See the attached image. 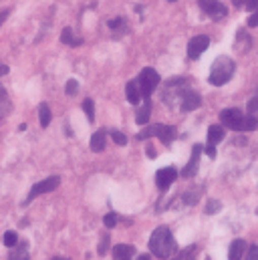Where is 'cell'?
I'll use <instances>...</instances> for the list:
<instances>
[{
  "label": "cell",
  "instance_id": "1",
  "mask_svg": "<svg viewBox=\"0 0 258 260\" xmlns=\"http://www.w3.org/2000/svg\"><path fill=\"white\" fill-rule=\"evenodd\" d=\"M149 250H151V254H155L162 260H170L178 252V244H176L170 228L159 226L153 230V234L149 238Z\"/></svg>",
  "mask_w": 258,
  "mask_h": 260
},
{
  "label": "cell",
  "instance_id": "2",
  "mask_svg": "<svg viewBox=\"0 0 258 260\" xmlns=\"http://www.w3.org/2000/svg\"><path fill=\"white\" fill-rule=\"evenodd\" d=\"M234 71H236L234 61H232L230 57L222 55V57H218V59L212 63L210 75H208V83L214 85V87H222V85H226V83L232 79Z\"/></svg>",
  "mask_w": 258,
  "mask_h": 260
},
{
  "label": "cell",
  "instance_id": "3",
  "mask_svg": "<svg viewBox=\"0 0 258 260\" xmlns=\"http://www.w3.org/2000/svg\"><path fill=\"white\" fill-rule=\"evenodd\" d=\"M176 135H178V129H176L174 125H162V123H157V125H149V127H145L143 131H139V133H137V139L157 137L162 143L170 145V143L176 139Z\"/></svg>",
  "mask_w": 258,
  "mask_h": 260
},
{
  "label": "cell",
  "instance_id": "4",
  "mask_svg": "<svg viewBox=\"0 0 258 260\" xmlns=\"http://www.w3.org/2000/svg\"><path fill=\"white\" fill-rule=\"evenodd\" d=\"M186 91H188V79H172L164 87V101L170 107H176L182 101Z\"/></svg>",
  "mask_w": 258,
  "mask_h": 260
},
{
  "label": "cell",
  "instance_id": "5",
  "mask_svg": "<svg viewBox=\"0 0 258 260\" xmlns=\"http://www.w3.org/2000/svg\"><path fill=\"white\" fill-rule=\"evenodd\" d=\"M157 85H159V75H157V71L151 69V67H145V69L139 73V89H141V95H143L145 99H149V97L153 95V91L157 89Z\"/></svg>",
  "mask_w": 258,
  "mask_h": 260
},
{
  "label": "cell",
  "instance_id": "6",
  "mask_svg": "<svg viewBox=\"0 0 258 260\" xmlns=\"http://www.w3.org/2000/svg\"><path fill=\"white\" fill-rule=\"evenodd\" d=\"M244 117H246V115H242V111L236 109V107H230V109L220 111V121H222V125H226L228 129H232V131H242V121H244Z\"/></svg>",
  "mask_w": 258,
  "mask_h": 260
},
{
  "label": "cell",
  "instance_id": "7",
  "mask_svg": "<svg viewBox=\"0 0 258 260\" xmlns=\"http://www.w3.org/2000/svg\"><path fill=\"white\" fill-rule=\"evenodd\" d=\"M198 6L202 8L204 14H208L214 20H222L228 16V8L218 0H198Z\"/></svg>",
  "mask_w": 258,
  "mask_h": 260
},
{
  "label": "cell",
  "instance_id": "8",
  "mask_svg": "<svg viewBox=\"0 0 258 260\" xmlns=\"http://www.w3.org/2000/svg\"><path fill=\"white\" fill-rule=\"evenodd\" d=\"M59 184H61V178H59V176H51V178H47V180H43V182L35 184V186L30 188V192H28V198H26V204H28L30 200L39 198V196L49 194V192L57 190V188H59Z\"/></svg>",
  "mask_w": 258,
  "mask_h": 260
},
{
  "label": "cell",
  "instance_id": "9",
  "mask_svg": "<svg viewBox=\"0 0 258 260\" xmlns=\"http://www.w3.org/2000/svg\"><path fill=\"white\" fill-rule=\"evenodd\" d=\"M208 47H210V37H206V35L194 37V39H190V43H188V57H190L192 61L200 59L202 53H204Z\"/></svg>",
  "mask_w": 258,
  "mask_h": 260
},
{
  "label": "cell",
  "instance_id": "10",
  "mask_svg": "<svg viewBox=\"0 0 258 260\" xmlns=\"http://www.w3.org/2000/svg\"><path fill=\"white\" fill-rule=\"evenodd\" d=\"M176 178H178L176 168H162V170H157V174H155V184H157V188H159L162 192H166V190L176 182Z\"/></svg>",
  "mask_w": 258,
  "mask_h": 260
},
{
  "label": "cell",
  "instance_id": "11",
  "mask_svg": "<svg viewBox=\"0 0 258 260\" xmlns=\"http://www.w3.org/2000/svg\"><path fill=\"white\" fill-rule=\"evenodd\" d=\"M204 147L202 145H194L192 155H190V161L186 164V168L182 170V178H192L194 174L198 172V164H200V155H202Z\"/></svg>",
  "mask_w": 258,
  "mask_h": 260
},
{
  "label": "cell",
  "instance_id": "12",
  "mask_svg": "<svg viewBox=\"0 0 258 260\" xmlns=\"http://www.w3.org/2000/svg\"><path fill=\"white\" fill-rule=\"evenodd\" d=\"M202 105V97L196 93V91H192V89H188L186 93H184V97H182V101H180V109L182 111H194V109H198Z\"/></svg>",
  "mask_w": 258,
  "mask_h": 260
},
{
  "label": "cell",
  "instance_id": "13",
  "mask_svg": "<svg viewBox=\"0 0 258 260\" xmlns=\"http://www.w3.org/2000/svg\"><path fill=\"white\" fill-rule=\"evenodd\" d=\"M135 248L131 244H117L113 246V258L115 260H133Z\"/></svg>",
  "mask_w": 258,
  "mask_h": 260
},
{
  "label": "cell",
  "instance_id": "14",
  "mask_svg": "<svg viewBox=\"0 0 258 260\" xmlns=\"http://www.w3.org/2000/svg\"><path fill=\"white\" fill-rule=\"evenodd\" d=\"M244 252H246V242H244L242 238H238V240H234V242L230 244L228 258H230V260H242Z\"/></svg>",
  "mask_w": 258,
  "mask_h": 260
},
{
  "label": "cell",
  "instance_id": "15",
  "mask_svg": "<svg viewBox=\"0 0 258 260\" xmlns=\"http://www.w3.org/2000/svg\"><path fill=\"white\" fill-rule=\"evenodd\" d=\"M125 97H127L129 103H133V105H137L139 101H141V89H139V85H137V81H129L127 87H125Z\"/></svg>",
  "mask_w": 258,
  "mask_h": 260
},
{
  "label": "cell",
  "instance_id": "16",
  "mask_svg": "<svg viewBox=\"0 0 258 260\" xmlns=\"http://www.w3.org/2000/svg\"><path fill=\"white\" fill-rule=\"evenodd\" d=\"M105 141H107V133H105V129H99L95 131L93 135H91V149L93 151H103L105 149Z\"/></svg>",
  "mask_w": 258,
  "mask_h": 260
},
{
  "label": "cell",
  "instance_id": "17",
  "mask_svg": "<svg viewBox=\"0 0 258 260\" xmlns=\"http://www.w3.org/2000/svg\"><path fill=\"white\" fill-rule=\"evenodd\" d=\"M149 117H151V103H149V99H145V105H141L135 113V121L139 125H145L149 121Z\"/></svg>",
  "mask_w": 258,
  "mask_h": 260
},
{
  "label": "cell",
  "instance_id": "18",
  "mask_svg": "<svg viewBox=\"0 0 258 260\" xmlns=\"http://www.w3.org/2000/svg\"><path fill=\"white\" fill-rule=\"evenodd\" d=\"M222 139H224V127L222 125H210V129H208V143L216 145Z\"/></svg>",
  "mask_w": 258,
  "mask_h": 260
},
{
  "label": "cell",
  "instance_id": "19",
  "mask_svg": "<svg viewBox=\"0 0 258 260\" xmlns=\"http://www.w3.org/2000/svg\"><path fill=\"white\" fill-rule=\"evenodd\" d=\"M61 43L69 45V47H79V45H83V39L75 37L73 30L67 26V28H63V32H61Z\"/></svg>",
  "mask_w": 258,
  "mask_h": 260
},
{
  "label": "cell",
  "instance_id": "20",
  "mask_svg": "<svg viewBox=\"0 0 258 260\" xmlns=\"http://www.w3.org/2000/svg\"><path fill=\"white\" fill-rule=\"evenodd\" d=\"M39 119H41V127H49L53 115H51V109H49L47 103H41V107H39Z\"/></svg>",
  "mask_w": 258,
  "mask_h": 260
},
{
  "label": "cell",
  "instance_id": "21",
  "mask_svg": "<svg viewBox=\"0 0 258 260\" xmlns=\"http://www.w3.org/2000/svg\"><path fill=\"white\" fill-rule=\"evenodd\" d=\"M14 248H16V250L8 256V260H30L28 258V252H26V244H24V242H22V244H16Z\"/></svg>",
  "mask_w": 258,
  "mask_h": 260
},
{
  "label": "cell",
  "instance_id": "22",
  "mask_svg": "<svg viewBox=\"0 0 258 260\" xmlns=\"http://www.w3.org/2000/svg\"><path fill=\"white\" fill-rule=\"evenodd\" d=\"M10 111V101H8V95L4 91V87L0 85V119Z\"/></svg>",
  "mask_w": 258,
  "mask_h": 260
},
{
  "label": "cell",
  "instance_id": "23",
  "mask_svg": "<svg viewBox=\"0 0 258 260\" xmlns=\"http://www.w3.org/2000/svg\"><path fill=\"white\" fill-rule=\"evenodd\" d=\"M107 24H109V28H111V30H115V32H119V35H123V32L127 30L125 18H111Z\"/></svg>",
  "mask_w": 258,
  "mask_h": 260
},
{
  "label": "cell",
  "instance_id": "24",
  "mask_svg": "<svg viewBox=\"0 0 258 260\" xmlns=\"http://www.w3.org/2000/svg\"><path fill=\"white\" fill-rule=\"evenodd\" d=\"M2 242H4V246H8V248H14V246L18 244V234H16V232H12V230H8V232H4V238H2Z\"/></svg>",
  "mask_w": 258,
  "mask_h": 260
},
{
  "label": "cell",
  "instance_id": "25",
  "mask_svg": "<svg viewBox=\"0 0 258 260\" xmlns=\"http://www.w3.org/2000/svg\"><path fill=\"white\" fill-rule=\"evenodd\" d=\"M83 109H85L87 119L93 123V121H95V105H93V101H91V99H85V101H83Z\"/></svg>",
  "mask_w": 258,
  "mask_h": 260
},
{
  "label": "cell",
  "instance_id": "26",
  "mask_svg": "<svg viewBox=\"0 0 258 260\" xmlns=\"http://www.w3.org/2000/svg\"><path fill=\"white\" fill-rule=\"evenodd\" d=\"M258 127V119L254 115H246L242 121V131H254Z\"/></svg>",
  "mask_w": 258,
  "mask_h": 260
},
{
  "label": "cell",
  "instance_id": "27",
  "mask_svg": "<svg viewBox=\"0 0 258 260\" xmlns=\"http://www.w3.org/2000/svg\"><path fill=\"white\" fill-rule=\"evenodd\" d=\"M200 194H202V190H196V192H194V188H192L188 194H184V202H186L188 206H192V204H196V202H198Z\"/></svg>",
  "mask_w": 258,
  "mask_h": 260
},
{
  "label": "cell",
  "instance_id": "28",
  "mask_svg": "<svg viewBox=\"0 0 258 260\" xmlns=\"http://www.w3.org/2000/svg\"><path fill=\"white\" fill-rule=\"evenodd\" d=\"M111 139H113L117 145H125V143H127V137H125L121 131H117V129L111 131Z\"/></svg>",
  "mask_w": 258,
  "mask_h": 260
},
{
  "label": "cell",
  "instance_id": "29",
  "mask_svg": "<svg viewBox=\"0 0 258 260\" xmlns=\"http://www.w3.org/2000/svg\"><path fill=\"white\" fill-rule=\"evenodd\" d=\"M77 89H79V83H77L75 79H69V81H67V87H64L67 95H75V93H77Z\"/></svg>",
  "mask_w": 258,
  "mask_h": 260
},
{
  "label": "cell",
  "instance_id": "30",
  "mask_svg": "<svg viewBox=\"0 0 258 260\" xmlns=\"http://www.w3.org/2000/svg\"><path fill=\"white\" fill-rule=\"evenodd\" d=\"M220 208H222V204H220L218 200H210L206 212H208V214H216V212H220Z\"/></svg>",
  "mask_w": 258,
  "mask_h": 260
},
{
  "label": "cell",
  "instance_id": "31",
  "mask_svg": "<svg viewBox=\"0 0 258 260\" xmlns=\"http://www.w3.org/2000/svg\"><path fill=\"white\" fill-rule=\"evenodd\" d=\"M103 222H105V226H107V228H113V226L117 224V214H113V212H111V214H107V216L103 218Z\"/></svg>",
  "mask_w": 258,
  "mask_h": 260
},
{
  "label": "cell",
  "instance_id": "32",
  "mask_svg": "<svg viewBox=\"0 0 258 260\" xmlns=\"http://www.w3.org/2000/svg\"><path fill=\"white\" fill-rule=\"evenodd\" d=\"M248 113H250V115L258 113V97H252V99L248 101Z\"/></svg>",
  "mask_w": 258,
  "mask_h": 260
},
{
  "label": "cell",
  "instance_id": "33",
  "mask_svg": "<svg viewBox=\"0 0 258 260\" xmlns=\"http://www.w3.org/2000/svg\"><path fill=\"white\" fill-rule=\"evenodd\" d=\"M248 256H246V260H258V246L256 244H252L250 248H248V252H246Z\"/></svg>",
  "mask_w": 258,
  "mask_h": 260
},
{
  "label": "cell",
  "instance_id": "34",
  "mask_svg": "<svg viewBox=\"0 0 258 260\" xmlns=\"http://www.w3.org/2000/svg\"><path fill=\"white\" fill-rule=\"evenodd\" d=\"M107 246H109V236H103L101 238V244H99V254H105Z\"/></svg>",
  "mask_w": 258,
  "mask_h": 260
},
{
  "label": "cell",
  "instance_id": "35",
  "mask_svg": "<svg viewBox=\"0 0 258 260\" xmlns=\"http://www.w3.org/2000/svg\"><path fill=\"white\" fill-rule=\"evenodd\" d=\"M248 26H250V28L258 26V10H254V12L250 14V18H248Z\"/></svg>",
  "mask_w": 258,
  "mask_h": 260
},
{
  "label": "cell",
  "instance_id": "36",
  "mask_svg": "<svg viewBox=\"0 0 258 260\" xmlns=\"http://www.w3.org/2000/svg\"><path fill=\"white\" fill-rule=\"evenodd\" d=\"M246 8H248L250 12L258 10V0H246Z\"/></svg>",
  "mask_w": 258,
  "mask_h": 260
},
{
  "label": "cell",
  "instance_id": "37",
  "mask_svg": "<svg viewBox=\"0 0 258 260\" xmlns=\"http://www.w3.org/2000/svg\"><path fill=\"white\" fill-rule=\"evenodd\" d=\"M206 153H208L210 157H216V145H210V143H208V145H206Z\"/></svg>",
  "mask_w": 258,
  "mask_h": 260
},
{
  "label": "cell",
  "instance_id": "38",
  "mask_svg": "<svg viewBox=\"0 0 258 260\" xmlns=\"http://www.w3.org/2000/svg\"><path fill=\"white\" fill-rule=\"evenodd\" d=\"M8 14H10V10H2V12H0V24L6 20V16H8Z\"/></svg>",
  "mask_w": 258,
  "mask_h": 260
},
{
  "label": "cell",
  "instance_id": "39",
  "mask_svg": "<svg viewBox=\"0 0 258 260\" xmlns=\"http://www.w3.org/2000/svg\"><path fill=\"white\" fill-rule=\"evenodd\" d=\"M230 2H232L234 6H240V8H242V6H246V0H230Z\"/></svg>",
  "mask_w": 258,
  "mask_h": 260
},
{
  "label": "cell",
  "instance_id": "40",
  "mask_svg": "<svg viewBox=\"0 0 258 260\" xmlns=\"http://www.w3.org/2000/svg\"><path fill=\"white\" fill-rule=\"evenodd\" d=\"M8 73V67L6 65H0V75H6Z\"/></svg>",
  "mask_w": 258,
  "mask_h": 260
},
{
  "label": "cell",
  "instance_id": "41",
  "mask_svg": "<svg viewBox=\"0 0 258 260\" xmlns=\"http://www.w3.org/2000/svg\"><path fill=\"white\" fill-rule=\"evenodd\" d=\"M137 260H151V258H149V254H139Z\"/></svg>",
  "mask_w": 258,
  "mask_h": 260
},
{
  "label": "cell",
  "instance_id": "42",
  "mask_svg": "<svg viewBox=\"0 0 258 260\" xmlns=\"http://www.w3.org/2000/svg\"><path fill=\"white\" fill-rule=\"evenodd\" d=\"M53 260H64V258H59V256H57V258H53Z\"/></svg>",
  "mask_w": 258,
  "mask_h": 260
},
{
  "label": "cell",
  "instance_id": "43",
  "mask_svg": "<svg viewBox=\"0 0 258 260\" xmlns=\"http://www.w3.org/2000/svg\"><path fill=\"white\" fill-rule=\"evenodd\" d=\"M168 2H178V0H168Z\"/></svg>",
  "mask_w": 258,
  "mask_h": 260
},
{
  "label": "cell",
  "instance_id": "44",
  "mask_svg": "<svg viewBox=\"0 0 258 260\" xmlns=\"http://www.w3.org/2000/svg\"><path fill=\"white\" fill-rule=\"evenodd\" d=\"M256 214H258V210H256Z\"/></svg>",
  "mask_w": 258,
  "mask_h": 260
}]
</instances>
